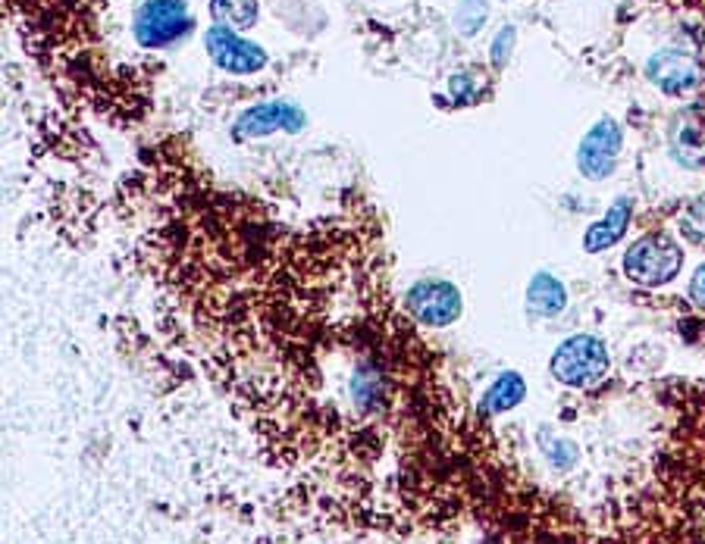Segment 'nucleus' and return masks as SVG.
I'll use <instances>...</instances> for the list:
<instances>
[{
	"instance_id": "nucleus-1",
	"label": "nucleus",
	"mask_w": 705,
	"mask_h": 544,
	"mask_svg": "<svg viewBox=\"0 0 705 544\" xmlns=\"http://www.w3.org/2000/svg\"><path fill=\"white\" fill-rule=\"evenodd\" d=\"M683 270V248L668 235H643L640 242H633L624 254V272L630 282L636 285H665L671 279H678Z\"/></svg>"
},
{
	"instance_id": "nucleus-2",
	"label": "nucleus",
	"mask_w": 705,
	"mask_h": 544,
	"mask_svg": "<svg viewBox=\"0 0 705 544\" xmlns=\"http://www.w3.org/2000/svg\"><path fill=\"white\" fill-rule=\"evenodd\" d=\"M189 32H192V13L185 0H145L132 23V35L145 50L170 48Z\"/></svg>"
},
{
	"instance_id": "nucleus-3",
	"label": "nucleus",
	"mask_w": 705,
	"mask_h": 544,
	"mask_svg": "<svg viewBox=\"0 0 705 544\" xmlns=\"http://www.w3.org/2000/svg\"><path fill=\"white\" fill-rule=\"evenodd\" d=\"M608 372V347L596 335H574L558 345L552 357V375L561 385L586 388Z\"/></svg>"
},
{
	"instance_id": "nucleus-4",
	"label": "nucleus",
	"mask_w": 705,
	"mask_h": 544,
	"mask_svg": "<svg viewBox=\"0 0 705 544\" xmlns=\"http://www.w3.org/2000/svg\"><path fill=\"white\" fill-rule=\"evenodd\" d=\"M408 310L411 317L427 325V329H446L452 325L464 304H461V292L446 279H424L408 292Z\"/></svg>"
},
{
	"instance_id": "nucleus-5",
	"label": "nucleus",
	"mask_w": 705,
	"mask_h": 544,
	"mask_svg": "<svg viewBox=\"0 0 705 544\" xmlns=\"http://www.w3.org/2000/svg\"><path fill=\"white\" fill-rule=\"evenodd\" d=\"M204 48L210 53V60L229 75H254L267 66V50L223 25L207 28Z\"/></svg>"
},
{
	"instance_id": "nucleus-6",
	"label": "nucleus",
	"mask_w": 705,
	"mask_h": 544,
	"mask_svg": "<svg viewBox=\"0 0 705 544\" xmlns=\"http://www.w3.org/2000/svg\"><path fill=\"white\" fill-rule=\"evenodd\" d=\"M618 153H621V128H618V123L615 120L596 123L586 132V138L580 141V173L586 175V178H593V182H603L615 170Z\"/></svg>"
},
{
	"instance_id": "nucleus-7",
	"label": "nucleus",
	"mask_w": 705,
	"mask_h": 544,
	"mask_svg": "<svg viewBox=\"0 0 705 544\" xmlns=\"http://www.w3.org/2000/svg\"><path fill=\"white\" fill-rule=\"evenodd\" d=\"M304 113L295 103L285 100H270V103H257L252 110H245L235 123V138H264L274 132H302Z\"/></svg>"
},
{
	"instance_id": "nucleus-8",
	"label": "nucleus",
	"mask_w": 705,
	"mask_h": 544,
	"mask_svg": "<svg viewBox=\"0 0 705 544\" xmlns=\"http://www.w3.org/2000/svg\"><path fill=\"white\" fill-rule=\"evenodd\" d=\"M649 78L665 95H683L696 85V63L680 50H661L649 60Z\"/></svg>"
},
{
	"instance_id": "nucleus-9",
	"label": "nucleus",
	"mask_w": 705,
	"mask_h": 544,
	"mask_svg": "<svg viewBox=\"0 0 705 544\" xmlns=\"http://www.w3.org/2000/svg\"><path fill=\"white\" fill-rule=\"evenodd\" d=\"M630 217H633L630 200L621 198L615 207H608V213H605L603 220L586 228V235H583V250H586V254H603V250L615 248V245L624 238V232H628Z\"/></svg>"
},
{
	"instance_id": "nucleus-10",
	"label": "nucleus",
	"mask_w": 705,
	"mask_h": 544,
	"mask_svg": "<svg viewBox=\"0 0 705 544\" xmlns=\"http://www.w3.org/2000/svg\"><path fill=\"white\" fill-rule=\"evenodd\" d=\"M527 307L539 317H558L568 307V288L549 272H536L527 285Z\"/></svg>"
},
{
	"instance_id": "nucleus-11",
	"label": "nucleus",
	"mask_w": 705,
	"mask_h": 544,
	"mask_svg": "<svg viewBox=\"0 0 705 544\" xmlns=\"http://www.w3.org/2000/svg\"><path fill=\"white\" fill-rule=\"evenodd\" d=\"M210 16L214 25H223L232 32H245L257 23L260 3L257 0H210Z\"/></svg>"
},
{
	"instance_id": "nucleus-12",
	"label": "nucleus",
	"mask_w": 705,
	"mask_h": 544,
	"mask_svg": "<svg viewBox=\"0 0 705 544\" xmlns=\"http://www.w3.org/2000/svg\"><path fill=\"white\" fill-rule=\"evenodd\" d=\"M527 395V385L521 379V372H502L496 379V385L486 392L483 397V410L486 413H505V410H514Z\"/></svg>"
},
{
	"instance_id": "nucleus-13",
	"label": "nucleus",
	"mask_w": 705,
	"mask_h": 544,
	"mask_svg": "<svg viewBox=\"0 0 705 544\" xmlns=\"http://www.w3.org/2000/svg\"><path fill=\"white\" fill-rule=\"evenodd\" d=\"M483 20H486L483 0H464V3L458 7V13H454V25H458L464 35H474Z\"/></svg>"
},
{
	"instance_id": "nucleus-14",
	"label": "nucleus",
	"mask_w": 705,
	"mask_h": 544,
	"mask_svg": "<svg viewBox=\"0 0 705 544\" xmlns=\"http://www.w3.org/2000/svg\"><path fill=\"white\" fill-rule=\"evenodd\" d=\"M511 45H514V32H511V28H502L499 38H496V45H493V60H496L499 66L505 63V57L511 53Z\"/></svg>"
},
{
	"instance_id": "nucleus-15",
	"label": "nucleus",
	"mask_w": 705,
	"mask_h": 544,
	"mask_svg": "<svg viewBox=\"0 0 705 544\" xmlns=\"http://www.w3.org/2000/svg\"><path fill=\"white\" fill-rule=\"evenodd\" d=\"M690 300L705 307V263L693 272V279H690Z\"/></svg>"
},
{
	"instance_id": "nucleus-16",
	"label": "nucleus",
	"mask_w": 705,
	"mask_h": 544,
	"mask_svg": "<svg viewBox=\"0 0 705 544\" xmlns=\"http://www.w3.org/2000/svg\"><path fill=\"white\" fill-rule=\"evenodd\" d=\"M467 78H471V75H454L452 78V95L454 98H467V95H471V82H467Z\"/></svg>"
}]
</instances>
